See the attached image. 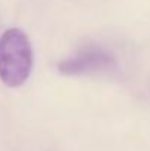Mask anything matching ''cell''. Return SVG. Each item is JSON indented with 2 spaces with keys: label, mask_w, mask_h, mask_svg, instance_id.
Listing matches in <instances>:
<instances>
[{
  "label": "cell",
  "mask_w": 150,
  "mask_h": 151,
  "mask_svg": "<svg viewBox=\"0 0 150 151\" xmlns=\"http://www.w3.org/2000/svg\"><path fill=\"white\" fill-rule=\"evenodd\" d=\"M34 63L33 46L19 28H9L0 35V81L18 88L30 78Z\"/></svg>",
  "instance_id": "1"
},
{
  "label": "cell",
  "mask_w": 150,
  "mask_h": 151,
  "mask_svg": "<svg viewBox=\"0 0 150 151\" xmlns=\"http://www.w3.org/2000/svg\"><path fill=\"white\" fill-rule=\"evenodd\" d=\"M113 65V59L110 54L101 50H84L77 53L57 65V70L62 75H86L97 70H106Z\"/></svg>",
  "instance_id": "2"
}]
</instances>
